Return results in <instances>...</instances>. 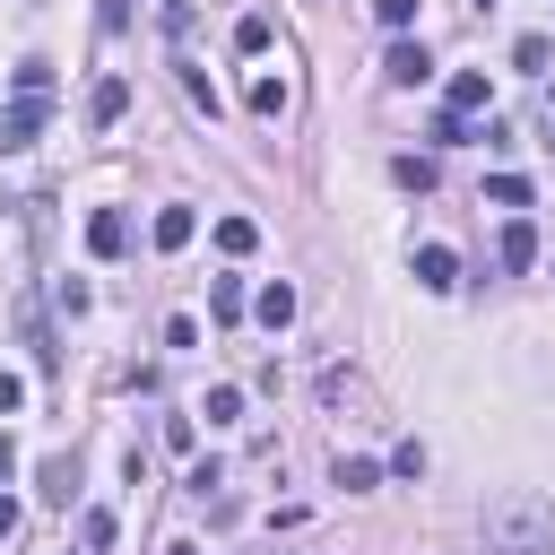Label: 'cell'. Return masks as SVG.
<instances>
[{
    "mask_svg": "<svg viewBox=\"0 0 555 555\" xmlns=\"http://www.w3.org/2000/svg\"><path fill=\"white\" fill-rule=\"evenodd\" d=\"M486 546L494 555H555V503L546 494H503L486 512Z\"/></svg>",
    "mask_w": 555,
    "mask_h": 555,
    "instance_id": "obj_1",
    "label": "cell"
},
{
    "mask_svg": "<svg viewBox=\"0 0 555 555\" xmlns=\"http://www.w3.org/2000/svg\"><path fill=\"white\" fill-rule=\"evenodd\" d=\"M43 121H52V95H17V104L0 113V156L35 147V139H43Z\"/></svg>",
    "mask_w": 555,
    "mask_h": 555,
    "instance_id": "obj_2",
    "label": "cell"
},
{
    "mask_svg": "<svg viewBox=\"0 0 555 555\" xmlns=\"http://www.w3.org/2000/svg\"><path fill=\"white\" fill-rule=\"evenodd\" d=\"M408 269H416V286H425V295L460 286V260H451V243H416V260H408Z\"/></svg>",
    "mask_w": 555,
    "mask_h": 555,
    "instance_id": "obj_3",
    "label": "cell"
},
{
    "mask_svg": "<svg viewBox=\"0 0 555 555\" xmlns=\"http://www.w3.org/2000/svg\"><path fill=\"white\" fill-rule=\"evenodd\" d=\"M121 113H130V78H95V95H87V121H95V130H113Z\"/></svg>",
    "mask_w": 555,
    "mask_h": 555,
    "instance_id": "obj_4",
    "label": "cell"
},
{
    "mask_svg": "<svg viewBox=\"0 0 555 555\" xmlns=\"http://www.w3.org/2000/svg\"><path fill=\"white\" fill-rule=\"evenodd\" d=\"M121 243H130V217H121V208H95V217H87V251H95V260H113Z\"/></svg>",
    "mask_w": 555,
    "mask_h": 555,
    "instance_id": "obj_5",
    "label": "cell"
},
{
    "mask_svg": "<svg viewBox=\"0 0 555 555\" xmlns=\"http://www.w3.org/2000/svg\"><path fill=\"white\" fill-rule=\"evenodd\" d=\"M191 234H199V208H182V199H173V208H156V251H182Z\"/></svg>",
    "mask_w": 555,
    "mask_h": 555,
    "instance_id": "obj_6",
    "label": "cell"
},
{
    "mask_svg": "<svg viewBox=\"0 0 555 555\" xmlns=\"http://www.w3.org/2000/svg\"><path fill=\"white\" fill-rule=\"evenodd\" d=\"M494 260H503V269H529V260H538V225H529V217H512V225H503V243H494Z\"/></svg>",
    "mask_w": 555,
    "mask_h": 555,
    "instance_id": "obj_7",
    "label": "cell"
},
{
    "mask_svg": "<svg viewBox=\"0 0 555 555\" xmlns=\"http://www.w3.org/2000/svg\"><path fill=\"white\" fill-rule=\"evenodd\" d=\"M425 69H434V61H425V43H390V61H382V78H390V87H416Z\"/></svg>",
    "mask_w": 555,
    "mask_h": 555,
    "instance_id": "obj_8",
    "label": "cell"
},
{
    "mask_svg": "<svg viewBox=\"0 0 555 555\" xmlns=\"http://www.w3.org/2000/svg\"><path fill=\"white\" fill-rule=\"evenodd\" d=\"M486 95H494V87H486V69H460V78L442 87V113H477Z\"/></svg>",
    "mask_w": 555,
    "mask_h": 555,
    "instance_id": "obj_9",
    "label": "cell"
},
{
    "mask_svg": "<svg viewBox=\"0 0 555 555\" xmlns=\"http://www.w3.org/2000/svg\"><path fill=\"white\" fill-rule=\"evenodd\" d=\"M251 312H260L269 330H286V321H295V286H286V278H278V286H260V295H251Z\"/></svg>",
    "mask_w": 555,
    "mask_h": 555,
    "instance_id": "obj_10",
    "label": "cell"
},
{
    "mask_svg": "<svg viewBox=\"0 0 555 555\" xmlns=\"http://www.w3.org/2000/svg\"><path fill=\"white\" fill-rule=\"evenodd\" d=\"M251 243H260V225H251V217H217V251H225V260H243Z\"/></svg>",
    "mask_w": 555,
    "mask_h": 555,
    "instance_id": "obj_11",
    "label": "cell"
},
{
    "mask_svg": "<svg viewBox=\"0 0 555 555\" xmlns=\"http://www.w3.org/2000/svg\"><path fill=\"white\" fill-rule=\"evenodd\" d=\"M486 199L494 208H529V173H486Z\"/></svg>",
    "mask_w": 555,
    "mask_h": 555,
    "instance_id": "obj_12",
    "label": "cell"
},
{
    "mask_svg": "<svg viewBox=\"0 0 555 555\" xmlns=\"http://www.w3.org/2000/svg\"><path fill=\"white\" fill-rule=\"evenodd\" d=\"M199 416H208V425H234V416H243V390H234V382H217V390L199 399Z\"/></svg>",
    "mask_w": 555,
    "mask_h": 555,
    "instance_id": "obj_13",
    "label": "cell"
},
{
    "mask_svg": "<svg viewBox=\"0 0 555 555\" xmlns=\"http://www.w3.org/2000/svg\"><path fill=\"white\" fill-rule=\"evenodd\" d=\"M251 113L278 121V113H286V78H251Z\"/></svg>",
    "mask_w": 555,
    "mask_h": 555,
    "instance_id": "obj_14",
    "label": "cell"
},
{
    "mask_svg": "<svg viewBox=\"0 0 555 555\" xmlns=\"http://www.w3.org/2000/svg\"><path fill=\"white\" fill-rule=\"evenodd\" d=\"M468 139H486V130H468V113H434V147H468Z\"/></svg>",
    "mask_w": 555,
    "mask_h": 555,
    "instance_id": "obj_15",
    "label": "cell"
},
{
    "mask_svg": "<svg viewBox=\"0 0 555 555\" xmlns=\"http://www.w3.org/2000/svg\"><path fill=\"white\" fill-rule=\"evenodd\" d=\"M208 312H217V321H243V278H217V286H208Z\"/></svg>",
    "mask_w": 555,
    "mask_h": 555,
    "instance_id": "obj_16",
    "label": "cell"
},
{
    "mask_svg": "<svg viewBox=\"0 0 555 555\" xmlns=\"http://www.w3.org/2000/svg\"><path fill=\"white\" fill-rule=\"evenodd\" d=\"M330 477H338L347 494H364V486H382V468H373V460H347V451H338V468H330Z\"/></svg>",
    "mask_w": 555,
    "mask_h": 555,
    "instance_id": "obj_17",
    "label": "cell"
},
{
    "mask_svg": "<svg viewBox=\"0 0 555 555\" xmlns=\"http://www.w3.org/2000/svg\"><path fill=\"white\" fill-rule=\"evenodd\" d=\"M78 538H87V555H104V546H113V512H104V503H95V512H87V520H78Z\"/></svg>",
    "mask_w": 555,
    "mask_h": 555,
    "instance_id": "obj_18",
    "label": "cell"
},
{
    "mask_svg": "<svg viewBox=\"0 0 555 555\" xmlns=\"http://www.w3.org/2000/svg\"><path fill=\"white\" fill-rule=\"evenodd\" d=\"M234 52H269V17H234Z\"/></svg>",
    "mask_w": 555,
    "mask_h": 555,
    "instance_id": "obj_19",
    "label": "cell"
},
{
    "mask_svg": "<svg viewBox=\"0 0 555 555\" xmlns=\"http://www.w3.org/2000/svg\"><path fill=\"white\" fill-rule=\"evenodd\" d=\"M17 95H52V61H17Z\"/></svg>",
    "mask_w": 555,
    "mask_h": 555,
    "instance_id": "obj_20",
    "label": "cell"
},
{
    "mask_svg": "<svg viewBox=\"0 0 555 555\" xmlns=\"http://www.w3.org/2000/svg\"><path fill=\"white\" fill-rule=\"evenodd\" d=\"M390 173H399V182H408V191H434V156H399V165H390Z\"/></svg>",
    "mask_w": 555,
    "mask_h": 555,
    "instance_id": "obj_21",
    "label": "cell"
},
{
    "mask_svg": "<svg viewBox=\"0 0 555 555\" xmlns=\"http://www.w3.org/2000/svg\"><path fill=\"white\" fill-rule=\"evenodd\" d=\"M512 69H546V35H520L512 43Z\"/></svg>",
    "mask_w": 555,
    "mask_h": 555,
    "instance_id": "obj_22",
    "label": "cell"
},
{
    "mask_svg": "<svg viewBox=\"0 0 555 555\" xmlns=\"http://www.w3.org/2000/svg\"><path fill=\"white\" fill-rule=\"evenodd\" d=\"M390 477H425V442H399L390 451Z\"/></svg>",
    "mask_w": 555,
    "mask_h": 555,
    "instance_id": "obj_23",
    "label": "cell"
},
{
    "mask_svg": "<svg viewBox=\"0 0 555 555\" xmlns=\"http://www.w3.org/2000/svg\"><path fill=\"white\" fill-rule=\"evenodd\" d=\"M373 17L382 26H416V0H373Z\"/></svg>",
    "mask_w": 555,
    "mask_h": 555,
    "instance_id": "obj_24",
    "label": "cell"
},
{
    "mask_svg": "<svg viewBox=\"0 0 555 555\" xmlns=\"http://www.w3.org/2000/svg\"><path fill=\"white\" fill-rule=\"evenodd\" d=\"M95 26H104V35H121V26H130V0H104V9H95Z\"/></svg>",
    "mask_w": 555,
    "mask_h": 555,
    "instance_id": "obj_25",
    "label": "cell"
},
{
    "mask_svg": "<svg viewBox=\"0 0 555 555\" xmlns=\"http://www.w3.org/2000/svg\"><path fill=\"white\" fill-rule=\"evenodd\" d=\"M17 408H26V382H17V373H0V416H17Z\"/></svg>",
    "mask_w": 555,
    "mask_h": 555,
    "instance_id": "obj_26",
    "label": "cell"
},
{
    "mask_svg": "<svg viewBox=\"0 0 555 555\" xmlns=\"http://www.w3.org/2000/svg\"><path fill=\"white\" fill-rule=\"evenodd\" d=\"M9 477H17V442L0 434V486H9Z\"/></svg>",
    "mask_w": 555,
    "mask_h": 555,
    "instance_id": "obj_27",
    "label": "cell"
},
{
    "mask_svg": "<svg viewBox=\"0 0 555 555\" xmlns=\"http://www.w3.org/2000/svg\"><path fill=\"white\" fill-rule=\"evenodd\" d=\"M9 529H17V503H9V494H0V538H9Z\"/></svg>",
    "mask_w": 555,
    "mask_h": 555,
    "instance_id": "obj_28",
    "label": "cell"
},
{
    "mask_svg": "<svg viewBox=\"0 0 555 555\" xmlns=\"http://www.w3.org/2000/svg\"><path fill=\"white\" fill-rule=\"evenodd\" d=\"M546 130H555V95H546Z\"/></svg>",
    "mask_w": 555,
    "mask_h": 555,
    "instance_id": "obj_29",
    "label": "cell"
}]
</instances>
